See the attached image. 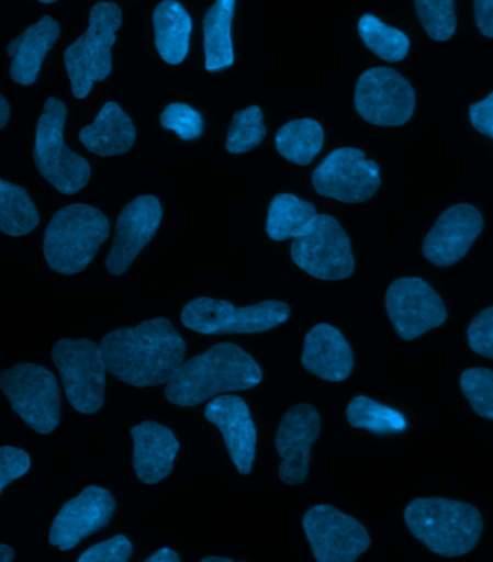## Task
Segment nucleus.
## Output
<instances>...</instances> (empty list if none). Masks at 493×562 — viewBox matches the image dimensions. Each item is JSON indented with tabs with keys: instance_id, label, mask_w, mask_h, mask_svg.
Masks as SVG:
<instances>
[{
	"instance_id": "obj_4",
	"label": "nucleus",
	"mask_w": 493,
	"mask_h": 562,
	"mask_svg": "<svg viewBox=\"0 0 493 562\" xmlns=\"http://www.w3.org/2000/svg\"><path fill=\"white\" fill-rule=\"evenodd\" d=\"M110 235L108 216L94 206H64L49 221L44 234V256L59 274L81 273L94 260Z\"/></svg>"
},
{
	"instance_id": "obj_39",
	"label": "nucleus",
	"mask_w": 493,
	"mask_h": 562,
	"mask_svg": "<svg viewBox=\"0 0 493 562\" xmlns=\"http://www.w3.org/2000/svg\"><path fill=\"white\" fill-rule=\"evenodd\" d=\"M474 21L486 38H493V0H473Z\"/></svg>"
},
{
	"instance_id": "obj_7",
	"label": "nucleus",
	"mask_w": 493,
	"mask_h": 562,
	"mask_svg": "<svg viewBox=\"0 0 493 562\" xmlns=\"http://www.w3.org/2000/svg\"><path fill=\"white\" fill-rule=\"evenodd\" d=\"M0 390L13 412L40 435H49L61 420L57 378L47 368L18 363L0 372Z\"/></svg>"
},
{
	"instance_id": "obj_43",
	"label": "nucleus",
	"mask_w": 493,
	"mask_h": 562,
	"mask_svg": "<svg viewBox=\"0 0 493 562\" xmlns=\"http://www.w3.org/2000/svg\"><path fill=\"white\" fill-rule=\"evenodd\" d=\"M204 562H233L229 559H221V557H206V559L202 560Z\"/></svg>"
},
{
	"instance_id": "obj_26",
	"label": "nucleus",
	"mask_w": 493,
	"mask_h": 562,
	"mask_svg": "<svg viewBox=\"0 0 493 562\" xmlns=\"http://www.w3.org/2000/svg\"><path fill=\"white\" fill-rule=\"evenodd\" d=\"M317 215L320 214L311 202L303 201L292 193H280L270 204L267 235L274 241L296 239L312 228Z\"/></svg>"
},
{
	"instance_id": "obj_3",
	"label": "nucleus",
	"mask_w": 493,
	"mask_h": 562,
	"mask_svg": "<svg viewBox=\"0 0 493 562\" xmlns=\"http://www.w3.org/2000/svg\"><path fill=\"white\" fill-rule=\"evenodd\" d=\"M404 519L410 532L428 550L449 559L472 551L483 531V519L477 508L444 497L413 501Z\"/></svg>"
},
{
	"instance_id": "obj_14",
	"label": "nucleus",
	"mask_w": 493,
	"mask_h": 562,
	"mask_svg": "<svg viewBox=\"0 0 493 562\" xmlns=\"http://www.w3.org/2000/svg\"><path fill=\"white\" fill-rule=\"evenodd\" d=\"M386 312L401 339L413 340L439 328L447 319L444 301L435 289L418 278H403L390 285Z\"/></svg>"
},
{
	"instance_id": "obj_11",
	"label": "nucleus",
	"mask_w": 493,
	"mask_h": 562,
	"mask_svg": "<svg viewBox=\"0 0 493 562\" xmlns=\"http://www.w3.org/2000/svg\"><path fill=\"white\" fill-rule=\"evenodd\" d=\"M416 93L412 85L393 68H371L359 77L355 109L368 123L382 127L403 126L412 119Z\"/></svg>"
},
{
	"instance_id": "obj_27",
	"label": "nucleus",
	"mask_w": 493,
	"mask_h": 562,
	"mask_svg": "<svg viewBox=\"0 0 493 562\" xmlns=\"http://www.w3.org/2000/svg\"><path fill=\"white\" fill-rule=\"evenodd\" d=\"M325 132L316 120L299 119L285 123L276 135V147L289 162L307 166L324 147Z\"/></svg>"
},
{
	"instance_id": "obj_37",
	"label": "nucleus",
	"mask_w": 493,
	"mask_h": 562,
	"mask_svg": "<svg viewBox=\"0 0 493 562\" xmlns=\"http://www.w3.org/2000/svg\"><path fill=\"white\" fill-rule=\"evenodd\" d=\"M31 468V458L16 447H0V493L13 481L24 476Z\"/></svg>"
},
{
	"instance_id": "obj_44",
	"label": "nucleus",
	"mask_w": 493,
	"mask_h": 562,
	"mask_svg": "<svg viewBox=\"0 0 493 562\" xmlns=\"http://www.w3.org/2000/svg\"><path fill=\"white\" fill-rule=\"evenodd\" d=\"M36 2L44 3V4H51L58 2V0H36Z\"/></svg>"
},
{
	"instance_id": "obj_2",
	"label": "nucleus",
	"mask_w": 493,
	"mask_h": 562,
	"mask_svg": "<svg viewBox=\"0 0 493 562\" xmlns=\"http://www.w3.org/2000/svg\"><path fill=\"white\" fill-rule=\"evenodd\" d=\"M262 380L259 363L237 345H215L182 363L166 384L165 395L179 407H195L224 393L255 389Z\"/></svg>"
},
{
	"instance_id": "obj_32",
	"label": "nucleus",
	"mask_w": 493,
	"mask_h": 562,
	"mask_svg": "<svg viewBox=\"0 0 493 562\" xmlns=\"http://www.w3.org/2000/svg\"><path fill=\"white\" fill-rule=\"evenodd\" d=\"M418 21L433 41L445 43L455 35V0H414Z\"/></svg>"
},
{
	"instance_id": "obj_9",
	"label": "nucleus",
	"mask_w": 493,
	"mask_h": 562,
	"mask_svg": "<svg viewBox=\"0 0 493 562\" xmlns=\"http://www.w3.org/2000/svg\"><path fill=\"white\" fill-rule=\"evenodd\" d=\"M53 359L72 407L82 414L99 412L108 372L100 345L89 339H61L54 345Z\"/></svg>"
},
{
	"instance_id": "obj_5",
	"label": "nucleus",
	"mask_w": 493,
	"mask_h": 562,
	"mask_svg": "<svg viewBox=\"0 0 493 562\" xmlns=\"http://www.w3.org/2000/svg\"><path fill=\"white\" fill-rule=\"evenodd\" d=\"M123 24L122 9L113 2H99L91 8L89 30L64 53V64L76 99L85 100L96 82L112 74V48Z\"/></svg>"
},
{
	"instance_id": "obj_22",
	"label": "nucleus",
	"mask_w": 493,
	"mask_h": 562,
	"mask_svg": "<svg viewBox=\"0 0 493 562\" xmlns=\"http://www.w3.org/2000/svg\"><path fill=\"white\" fill-rule=\"evenodd\" d=\"M61 34V26L51 16L41 18L36 24L27 26L20 36L8 45L12 58L9 74L16 85L32 86L40 76L41 67Z\"/></svg>"
},
{
	"instance_id": "obj_24",
	"label": "nucleus",
	"mask_w": 493,
	"mask_h": 562,
	"mask_svg": "<svg viewBox=\"0 0 493 562\" xmlns=\"http://www.w3.org/2000/svg\"><path fill=\"white\" fill-rule=\"evenodd\" d=\"M156 49L165 63L178 66L187 58L192 20L177 0H164L154 12Z\"/></svg>"
},
{
	"instance_id": "obj_13",
	"label": "nucleus",
	"mask_w": 493,
	"mask_h": 562,
	"mask_svg": "<svg viewBox=\"0 0 493 562\" xmlns=\"http://www.w3.org/2000/svg\"><path fill=\"white\" fill-rule=\"evenodd\" d=\"M303 529L320 562H354L371 546L362 524L329 505L309 509Z\"/></svg>"
},
{
	"instance_id": "obj_8",
	"label": "nucleus",
	"mask_w": 493,
	"mask_h": 562,
	"mask_svg": "<svg viewBox=\"0 0 493 562\" xmlns=\"http://www.w3.org/2000/svg\"><path fill=\"white\" fill-rule=\"evenodd\" d=\"M290 313V306L278 301L235 307L227 301L200 297L183 307L181 321L201 335L260 334L284 324Z\"/></svg>"
},
{
	"instance_id": "obj_10",
	"label": "nucleus",
	"mask_w": 493,
	"mask_h": 562,
	"mask_svg": "<svg viewBox=\"0 0 493 562\" xmlns=\"http://www.w3.org/2000/svg\"><path fill=\"white\" fill-rule=\"evenodd\" d=\"M293 261L312 278L344 280L355 270L351 239L330 215H317L312 228L293 239Z\"/></svg>"
},
{
	"instance_id": "obj_45",
	"label": "nucleus",
	"mask_w": 493,
	"mask_h": 562,
	"mask_svg": "<svg viewBox=\"0 0 493 562\" xmlns=\"http://www.w3.org/2000/svg\"><path fill=\"white\" fill-rule=\"evenodd\" d=\"M492 139H493V132H492V135H491Z\"/></svg>"
},
{
	"instance_id": "obj_42",
	"label": "nucleus",
	"mask_w": 493,
	"mask_h": 562,
	"mask_svg": "<svg viewBox=\"0 0 493 562\" xmlns=\"http://www.w3.org/2000/svg\"><path fill=\"white\" fill-rule=\"evenodd\" d=\"M15 559V551L7 543H0V562H12Z\"/></svg>"
},
{
	"instance_id": "obj_17",
	"label": "nucleus",
	"mask_w": 493,
	"mask_h": 562,
	"mask_svg": "<svg viewBox=\"0 0 493 562\" xmlns=\"http://www.w3.org/2000/svg\"><path fill=\"white\" fill-rule=\"evenodd\" d=\"M321 432V416L311 404H298L284 414L276 435V449L282 464L279 476L285 485L306 481L311 447Z\"/></svg>"
},
{
	"instance_id": "obj_38",
	"label": "nucleus",
	"mask_w": 493,
	"mask_h": 562,
	"mask_svg": "<svg viewBox=\"0 0 493 562\" xmlns=\"http://www.w3.org/2000/svg\"><path fill=\"white\" fill-rule=\"evenodd\" d=\"M469 119L479 133L491 137L493 132V91L485 100L470 105Z\"/></svg>"
},
{
	"instance_id": "obj_20",
	"label": "nucleus",
	"mask_w": 493,
	"mask_h": 562,
	"mask_svg": "<svg viewBox=\"0 0 493 562\" xmlns=\"http://www.w3.org/2000/svg\"><path fill=\"white\" fill-rule=\"evenodd\" d=\"M133 468L137 477L146 485H156L172 473L179 441L170 428L163 424L145 422L131 430Z\"/></svg>"
},
{
	"instance_id": "obj_6",
	"label": "nucleus",
	"mask_w": 493,
	"mask_h": 562,
	"mask_svg": "<svg viewBox=\"0 0 493 562\" xmlns=\"http://www.w3.org/2000/svg\"><path fill=\"white\" fill-rule=\"evenodd\" d=\"M67 105L49 97L36 124L34 160L36 169L63 195L82 191L90 181V164L68 149L64 140Z\"/></svg>"
},
{
	"instance_id": "obj_40",
	"label": "nucleus",
	"mask_w": 493,
	"mask_h": 562,
	"mask_svg": "<svg viewBox=\"0 0 493 562\" xmlns=\"http://www.w3.org/2000/svg\"><path fill=\"white\" fill-rule=\"evenodd\" d=\"M147 562H179V555L170 548H163V550L156 551L154 555H150Z\"/></svg>"
},
{
	"instance_id": "obj_16",
	"label": "nucleus",
	"mask_w": 493,
	"mask_h": 562,
	"mask_svg": "<svg viewBox=\"0 0 493 562\" xmlns=\"http://www.w3.org/2000/svg\"><path fill=\"white\" fill-rule=\"evenodd\" d=\"M116 509L112 493L103 487L87 486L68 501L54 519L49 531L51 546L61 551L72 550L82 539L108 527Z\"/></svg>"
},
{
	"instance_id": "obj_33",
	"label": "nucleus",
	"mask_w": 493,
	"mask_h": 562,
	"mask_svg": "<svg viewBox=\"0 0 493 562\" xmlns=\"http://www.w3.org/2000/svg\"><path fill=\"white\" fill-rule=\"evenodd\" d=\"M460 389L479 417L493 422V371L470 368L460 376Z\"/></svg>"
},
{
	"instance_id": "obj_36",
	"label": "nucleus",
	"mask_w": 493,
	"mask_h": 562,
	"mask_svg": "<svg viewBox=\"0 0 493 562\" xmlns=\"http://www.w3.org/2000/svg\"><path fill=\"white\" fill-rule=\"evenodd\" d=\"M468 339L474 353L493 359V307L474 317L468 329Z\"/></svg>"
},
{
	"instance_id": "obj_1",
	"label": "nucleus",
	"mask_w": 493,
	"mask_h": 562,
	"mask_svg": "<svg viewBox=\"0 0 493 562\" xmlns=\"http://www.w3.org/2000/svg\"><path fill=\"white\" fill-rule=\"evenodd\" d=\"M105 370L128 385L168 384L186 362L187 344L170 321L158 317L110 331L100 342Z\"/></svg>"
},
{
	"instance_id": "obj_18",
	"label": "nucleus",
	"mask_w": 493,
	"mask_h": 562,
	"mask_svg": "<svg viewBox=\"0 0 493 562\" xmlns=\"http://www.w3.org/2000/svg\"><path fill=\"white\" fill-rule=\"evenodd\" d=\"M483 216L474 206H450L433 225L423 243V255L432 265L449 267L468 255L474 239L481 235Z\"/></svg>"
},
{
	"instance_id": "obj_41",
	"label": "nucleus",
	"mask_w": 493,
	"mask_h": 562,
	"mask_svg": "<svg viewBox=\"0 0 493 562\" xmlns=\"http://www.w3.org/2000/svg\"><path fill=\"white\" fill-rule=\"evenodd\" d=\"M9 119H11V105H9L8 100L0 94V131L7 126Z\"/></svg>"
},
{
	"instance_id": "obj_28",
	"label": "nucleus",
	"mask_w": 493,
	"mask_h": 562,
	"mask_svg": "<svg viewBox=\"0 0 493 562\" xmlns=\"http://www.w3.org/2000/svg\"><path fill=\"white\" fill-rule=\"evenodd\" d=\"M40 225V214L26 189L0 179V232L22 237Z\"/></svg>"
},
{
	"instance_id": "obj_34",
	"label": "nucleus",
	"mask_w": 493,
	"mask_h": 562,
	"mask_svg": "<svg viewBox=\"0 0 493 562\" xmlns=\"http://www.w3.org/2000/svg\"><path fill=\"white\" fill-rule=\"evenodd\" d=\"M160 124L166 131L177 133L182 140H195L204 132V119L198 110L183 103H172L164 110Z\"/></svg>"
},
{
	"instance_id": "obj_12",
	"label": "nucleus",
	"mask_w": 493,
	"mask_h": 562,
	"mask_svg": "<svg viewBox=\"0 0 493 562\" xmlns=\"http://www.w3.org/2000/svg\"><path fill=\"white\" fill-rule=\"evenodd\" d=\"M312 183L322 196L359 204L371 200L380 188V166L367 159L362 150L343 147L317 166Z\"/></svg>"
},
{
	"instance_id": "obj_19",
	"label": "nucleus",
	"mask_w": 493,
	"mask_h": 562,
	"mask_svg": "<svg viewBox=\"0 0 493 562\" xmlns=\"http://www.w3.org/2000/svg\"><path fill=\"white\" fill-rule=\"evenodd\" d=\"M205 418L220 428L238 472L250 474L256 459L257 428L246 401L237 395H220L206 405Z\"/></svg>"
},
{
	"instance_id": "obj_15",
	"label": "nucleus",
	"mask_w": 493,
	"mask_h": 562,
	"mask_svg": "<svg viewBox=\"0 0 493 562\" xmlns=\"http://www.w3.org/2000/svg\"><path fill=\"white\" fill-rule=\"evenodd\" d=\"M163 216V205L156 196H137L124 206L117 218L112 250L105 260L110 274L126 273L143 248L158 233Z\"/></svg>"
},
{
	"instance_id": "obj_30",
	"label": "nucleus",
	"mask_w": 493,
	"mask_h": 562,
	"mask_svg": "<svg viewBox=\"0 0 493 562\" xmlns=\"http://www.w3.org/2000/svg\"><path fill=\"white\" fill-rule=\"evenodd\" d=\"M347 417L355 428H366L376 435H395L407 428V422L397 409L358 395L348 405Z\"/></svg>"
},
{
	"instance_id": "obj_31",
	"label": "nucleus",
	"mask_w": 493,
	"mask_h": 562,
	"mask_svg": "<svg viewBox=\"0 0 493 562\" xmlns=\"http://www.w3.org/2000/svg\"><path fill=\"white\" fill-rule=\"evenodd\" d=\"M266 133L260 108L251 105V108L234 114L225 147L233 155L247 154L265 140Z\"/></svg>"
},
{
	"instance_id": "obj_23",
	"label": "nucleus",
	"mask_w": 493,
	"mask_h": 562,
	"mask_svg": "<svg viewBox=\"0 0 493 562\" xmlns=\"http://www.w3.org/2000/svg\"><path fill=\"white\" fill-rule=\"evenodd\" d=\"M135 124L116 101L105 103L94 123L82 127L80 132L82 146L103 158L126 154L135 145Z\"/></svg>"
},
{
	"instance_id": "obj_35",
	"label": "nucleus",
	"mask_w": 493,
	"mask_h": 562,
	"mask_svg": "<svg viewBox=\"0 0 493 562\" xmlns=\"http://www.w3.org/2000/svg\"><path fill=\"white\" fill-rule=\"evenodd\" d=\"M133 552L132 542L124 536H116L108 541L96 543L78 559L80 562H126Z\"/></svg>"
},
{
	"instance_id": "obj_25",
	"label": "nucleus",
	"mask_w": 493,
	"mask_h": 562,
	"mask_svg": "<svg viewBox=\"0 0 493 562\" xmlns=\"http://www.w3.org/2000/svg\"><path fill=\"white\" fill-rule=\"evenodd\" d=\"M235 0H215L204 18L206 71H221L234 64L232 25Z\"/></svg>"
},
{
	"instance_id": "obj_29",
	"label": "nucleus",
	"mask_w": 493,
	"mask_h": 562,
	"mask_svg": "<svg viewBox=\"0 0 493 562\" xmlns=\"http://www.w3.org/2000/svg\"><path fill=\"white\" fill-rule=\"evenodd\" d=\"M358 32L363 44L378 58L389 63L403 61L410 50V40L397 27L385 25L374 15H363L358 22Z\"/></svg>"
},
{
	"instance_id": "obj_21",
	"label": "nucleus",
	"mask_w": 493,
	"mask_h": 562,
	"mask_svg": "<svg viewBox=\"0 0 493 562\" xmlns=\"http://www.w3.org/2000/svg\"><path fill=\"white\" fill-rule=\"evenodd\" d=\"M303 367L329 382L347 380L354 370V353L343 331L328 324L316 325L306 335Z\"/></svg>"
}]
</instances>
